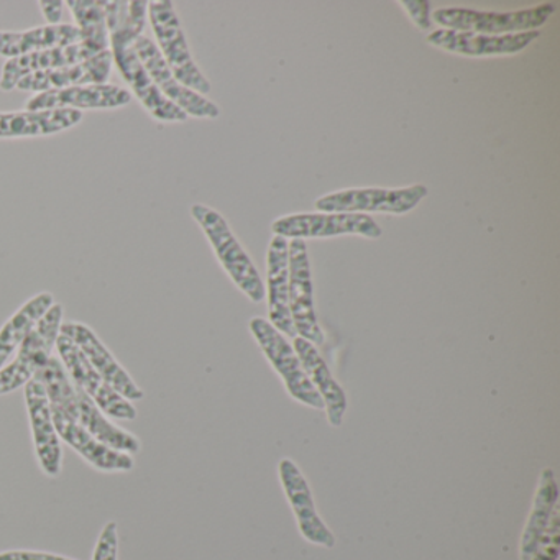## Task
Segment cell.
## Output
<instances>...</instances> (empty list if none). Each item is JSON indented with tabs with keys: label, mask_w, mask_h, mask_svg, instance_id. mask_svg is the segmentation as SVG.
<instances>
[{
	"label": "cell",
	"mask_w": 560,
	"mask_h": 560,
	"mask_svg": "<svg viewBox=\"0 0 560 560\" xmlns=\"http://www.w3.org/2000/svg\"><path fill=\"white\" fill-rule=\"evenodd\" d=\"M109 31V50L114 67L130 88V94L159 122H186L189 119L179 107L163 96L137 55L136 40L145 35L149 24V0H103Z\"/></svg>",
	"instance_id": "cell-1"
},
{
	"label": "cell",
	"mask_w": 560,
	"mask_h": 560,
	"mask_svg": "<svg viewBox=\"0 0 560 560\" xmlns=\"http://www.w3.org/2000/svg\"><path fill=\"white\" fill-rule=\"evenodd\" d=\"M44 385L50 399L51 408L61 409L73 418L78 424L83 425L97 441L106 444L114 451L136 455L142 448V442L132 432L117 425L109 416L104 415L96 402L84 395L80 388L71 383L63 363L57 355L48 360L47 365L35 375Z\"/></svg>",
	"instance_id": "cell-2"
},
{
	"label": "cell",
	"mask_w": 560,
	"mask_h": 560,
	"mask_svg": "<svg viewBox=\"0 0 560 560\" xmlns=\"http://www.w3.org/2000/svg\"><path fill=\"white\" fill-rule=\"evenodd\" d=\"M191 215L205 232L218 257L235 287L252 301L258 304L265 300V283L247 252L232 234L224 215L206 205H192Z\"/></svg>",
	"instance_id": "cell-3"
},
{
	"label": "cell",
	"mask_w": 560,
	"mask_h": 560,
	"mask_svg": "<svg viewBox=\"0 0 560 560\" xmlns=\"http://www.w3.org/2000/svg\"><path fill=\"white\" fill-rule=\"evenodd\" d=\"M149 24L155 35V45L176 80L201 96L211 93V83L192 58L172 0L149 2Z\"/></svg>",
	"instance_id": "cell-4"
},
{
	"label": "cell",
	"mask_w": 560,
	"mask_h": 560,
	"mask_svg": "<svg viewBox=\"0 0 560 560\" xmlns=\"http://www.w3.org/2000/svg\"><path fill=\"white\" fill-rule=\"evenodd\" d=\"M556 8L553 4H540L537 8L516 12H483L475 9H438L432 22L444 31L470 32L480 35H511L524 32H539L549 22Z\"/></svg>",
	"instance_id": "cell-5"
},
{
	"label": "cell",
	"mask_w": 560,
	"mask_h": 560,
	"mask_svg": "<svg viewBox=\"0 0 560 560\" xmlns=\"http://www.w3.org/2000/svg\"><path fill=\"white\" fill-rule=\"evenodd\" d=\"M63 324V306L55 303L19 347L18 355L0 369V396L24 388L54 357Z\"/></svg>",
	"instance_id": "cell-6"
},
{
	"label": "cell",
	"mask_w": 560,
	"mask_h": 560,
	"mask_svg": "<svg viewBox=\"0 0 560 560\" xmlns=\"http://www.w3.org/2000/svg\"><path fill=\"white\" fill-rule=\"evenodd\" d=\"M250 332L270 365L273 366L275 372L280 376L291 399L306 408L324 411L323 399L307 378L306 372L294 352L293 343L264 317H254L250 320Z\"/></svg>",
	"instance_id": "cell-7"
},
{
	"label": "cell",
	"mask_w": 560,
	"mask_h": 560,
	"mask_svg": "<svg viewBox=\"0 0 560 560\" xmlns=\"http://www.w3.org/2000/svg\"><path fill=\"white\" fill-rule=\"evenodd\" d=\"M429 195L428 186L412 185L406 188H350L330 192L316 199L314 208L319 212H346V214H383L405 215L416 209Z\"/></svg>",
	"instance_id": "cell-8"
},
{
	"label": "cell",
	"mask_w": 560,
	"mask_h": 560,
	"mask_svg": "<svg viewBox=\"0 0 560 560\" xmlns=\"http://www.w3.org/2000/svg\"><path fill=\"white\" fill-rule=\"evenodd\" d=\"M58 359L63 363L71 383L90 396L97 408L116 421H133L137 419V408L132 401L117 393L96 370L88 362L84 353L78 349L73 340L60 334L57 340Z\"/></svg>",
	"instance_id": "cell-9"
},
{
	"label": "cell",
	"mask_w": 560,
	"mask_h": 560,
	"mask_svg": "<svg viewBox=\"0 0 560 560\" xmlns=\"http://www.w3.org/2000/svg\"><path fill=\"white\" fill-rule=\"evenodd\" d=\"M275 235L288 238H330L342 235H360V237H382V228L369 214H346V212H301V214L283 215L271 224Z\"/></svg>",
	"instance_id": "cell-10"
},
{
	"label": "cell",
	"mask_w": 560,
	"mask_h": 560,
	"mask_svg": "<svg viewBox=\"0 0 560 560\" xmlns=\"http://www.w3.org/2000/svg\"><path fill=\"white\" fill-rule=\"evenodd\" d=\"M288 296H290V313L293 317L298 337L310 340L314 346H324V332L317 319L314 304L313 270H311L310 254L306 241L291 238L288 241Z\"/></svg>",
	"instance_id": "cell-11"
},
{
	"label": "cell",
	"mask_w": 560,
	"mask_h": 560,
	"mask_svg": "<svg viewBox=\"0 0 560 560\" xmlns=\"http://www.w3.org/2000/svg\"><path fill=\"white\" fill-rule=\"evenodd\" d=\"M278 477H280L281 488H283L288 503L293 510L294 520H296L298 529L303 539L313 546L334 549L337 544L336 534L320 517L311 485L307 483L306 477L298 467L296 462L293 458H281L278 464Z\"/></svg>",
	"instance_id": "cell-12"
},
{
	"label": "cell",
	"mask_w": 560,
	"mask_h": 560,
	"mask_svg": "<svg viewBox=\"0 0 560 560\" xmlns=\"http://www.w3.org/2000/svg\"><path fill=\"white\" fill-rule=\"evenodd\" d=\"M133 48H136L140 61L145 67L147 73L150 74L156 88L162 91L163 96L172 101L176 107H179L186 116L211 120L221 116L218 104L212 103L211 100L201 96V94L195 93V91L188 90L185 84L176 80L175 74L172 73L168 65L163 60L162 54H160L159 47L152 38L142 35V37L137 38Z\"/></svg>",
	"instance_id": "cell-13"
},
{
	"label": "cell",
	"mask_w": 560,
	"mask_h": 560,
	"mask_svg": "<svg viewBox=\"0 0 560 560\" xmlns=\"http://www.w3.org/2000/svg\"><path fill=\"white\" fill-rule=\"evenodd\" d=\"M24 395L38 467L48 478L60 477L63 470V445L55 428L54 412H51L47 392L34 376L24 386Z\"/></svg>",
	"instance_id": "cell-14"
},
{
	"label": "cell",
	"mask_w": 560,
	"mask_h": 560,
	"mask_svg": "<svg viewBox=\"0 0 560 560\" xmlns=\"http://www.w3.org/2000/svg\"><path fill=\"white\" fill-rule=\"evenodd\" d=\"M61 334L77 343L93 369L129 401H142L145 392L137 385L136 380L117 362L109 349L104 346L96 332L90 326L77 320L61 324Z\"/></svg>",
	"instance_id": "cell-15"
},
{
	"label": "cell",
	"mask_w": 560,
	"mask_h": 560,
	"mask_svg": "<svg viewBox=\"0 0 560 560\" xmlns=\"http://www.w3.org/2000/svg\"><path fill=\"white\" fill-rule=\"evenodd\" d=\"M539 32H524L511 35H480L470 32L434 31L425 42L448 54L468 58L510 57L526 50L539 38Z\"/></svg>",
	"instance_id": "cell-16"
},
{
	"label": "cell",
	"mask_w": 560,
	"mask_h": 560,
	"mask_svg": "<svg viewBox=\"0 0 560 560\" xmlns=\"http://www.w3.org/2000/svg\"><path fill=\"white\" fill-rule=\"evenodd\" d=\"M133 96L126 88L116 84H94V86L67 88L34 94L25 104V109H73L104 110L119 109L132 103Z\"/></svg>",
	"instance_id": "cell-17"
},
{
	"label": "cell",
	"mask_w": 560,
	"mask_h": 560,
	"mask_svg": "<svg viewBox=\"0 0 560 560\" xmlns=\"http://www.w3.org/2000/svg\"><path fill=\"white\" fill-rule=\"evenodd\" d=\"M51 412H54L55 428L60 435V441L81 455L90 467L103 474L133 470L136 467L133 455L107 447L61 409L51 408Z\"/></svg>",
	"instance_id": "cell-18"
},
{
	"label": "cell",
	"mask_w": 560,
	"mask_h": 560,
	"mask_svg": "<svg viewBox=\"0 0 560 560\" xmlns=\"http://www.w3.org/2000/svg\"><path fill=\"white\" fill-rule=\"evenodd\" d=\"M113 68V54L110 50H106L103 54L94 55L83 63L31 74V77L19 81L15 90L40 94L47 93V91L67 90V88L109 84Z\"/></svg>",
	"instance_id": "cell-19"
},
{
	"label": "cell",
	"mask_w": 560,
	"mask_h": 560,
	"mask_svg": "<svg viewBox=\"0 0 560 560\" xmlns=\"http://www.w3.org/2000/svg\"><path fill=\"white\" fill-rule=\"evenodd\" d=\"M288 238L273 235L267 252V283L265 298L268 301V323L280 330L284 337L294 339L293 317L290 313V296H288Z\"/></svg>",
	"instance_id": "cell-20"
},
{
	"label": "cell",
	"mask_w": 560,
	"mask_h": 560,
	"mask_svg": "<svg viewBox=\"0 0 560 560\" xmlns=\"http://www.w3.org/2000/svg\"><path fill=\"white\" fill-rule=\"evenodd\" d=\"M293 349L306 372L307 378L313 383L314 389L320 396L326 411L327 422L332 428H340L343 424L347 409H349V398L346 389L334 378L329 365L320 355L319 350L310 340L303 337H294Z\"/></svg>",
	"instance_id": "cell-21"
},
{
	"label": "cell",
	"mask_w": 560,
	"mask_h": 560,
	"mask_svg": "<svg viewBox=\"0 0 560 560\" xmlns=\"http://www.w3.org/2000/svg\"><path fill=\"white\" fill-rule=\"evenodd\" d=\"M83 117L81 110L73 109H24L18 113H0V139L57 136L77 127Z\"/></svg>",
	"instance_id": "cell-22"
},
{
	"label": "cell",
	"mask_w": 560,
	"mask_h": 560,
	"mask_svg": "<svg viewBox=\"0 0 560 560\" xmlns=\"http://www.w3.org/2000/svg\"><path fill=\"white\" fill-rule=\"evenodd\" d=\"M90 58H93V55L86 48L81 47L80 44L63 48H50V50L35 51V54L24 55V57L12 58V60L5 61L4 67H2L0 90L9 93V91H14L18 88L19 81L31 77V74L83 63Z\"/></svg>",
	"instance_id": "cell-23"
},
{
	"label": "cell",
	"mask_w": 560,
	"mask_h": 560,
	"mask_svg": "<svg viewBox=\"0 0 560 560\" xmlns=\"http://www.w3.org/2000/svg\"><path fill=\"white\" fill-rule=\"evenodd\" d=\"M77 44H80V32L74 24L42 25L22 32L0 31V57L8 60Z\"/></svg>",
	"instance_id": "cell-24"
},
{
	"label": "cell",
	"mask_w": 560,
	"mask_h": 560,
	"mask_svg": "<svg viewBox=\"0 0 560 560\" xmlns=\"http://www.w3.org/2000/svg\"><path fill=\"white\" fill-rule=\"evenodd\" d=\"M557 506H559V483H557L556 471L546 467L540 471L533 506H530L523 534H521L520 560H529L533 557L534 550L537 549L547 527H549Z\"/></svg>",
	"instance_id": "cell-25"
},
{
	"label": "cell",
	"mask_w": 560,
	"mask_h": 560,
	"mask_svg": "<svg viewBox=\"0 0 560 560\" xmlns=\"http://www.w3.org/2000/svg\"><path fill=\"white\" fill-rule=\"evenodd\" d=\"M57 301H55L54 294L48 291L38 293L37 296L21 306L18 313L12 314L4 326L0 327V369L14 359L25 337L32 332L38 320Z\"/></svg>",
	"instance_id": "cell-26"
},
{
	"label": "cell",
	"mask_w": 560,
	"mask_h": 560,
	"mask_svg": "<svg viewBox=\"0 0 560 560\" xmlns=\"http://www.w3.org/2000/svg\"><path fill=\"white\" fill-rule=\"evenodd\" d=\"M67 5L77 21L81 47L86 48L93 57L109 50V31L103 0H70Z\"/></svg>",
	"instance_id": "cell-27"
},
{
	"label": "cell",
	"mask_w": 560,
	"mask_h": 560,
	"mask_svg": "<svg viewBox=\"0 0 560 560\" xmlns=\"http://www.w3.org/2000/svg\"><path fill=\"white\" fill-rule=\"evenodd\" d=\"M560 552V506L553 511L552 520L546 534L540 539L539 546L534 550L529 560H559Z\"/></svg>",
	"instance_id": "cell-28"
},
{
	"label": "cell",
	"mask_w": 560,
	"mask_h": 560,
	"mask_svg": "<svg viewBox=\"0 0 560 560\" xmlns=\"http://www.w3.org/2000/svg\"><path fill=\"white\" fill-rule=\"evenodd\" d=\"M93 560H119V526L116 521L104 524L94 547Z\"/></svg>",
	"instance_id": "cell-29"
},
{
	"label": "cell",
	"mask_w": 560,
	"mask_h": 560,
	"mask_svg": "<svg viewBox=\"0 0 560 560\" xmlns=\"http://www.w3.org/2000/svg\"><path fill=\"white\" fill-rule=\"evenodd\" d=\"M399 5L405 8V11L408 12L409 18H411L412 24H415L419 31H431V4H429V2H425V0H402V2H399Z\"/></svg>",
	"instance_id": "cell-30"
},
{
	"label": "cell",
	"mask_w": 560,
	"mask_h": 560,
	"mask_svg": "<svg viewBox=\"0 0 560 560\" xmlns=\"http://www.w3.org/2000/svg\"><path fill=\"white\" fill-rule=\"evenodd\" d=\"M0 560H77L60 553L42 552V550L12 549L0 552Z\"/></svg>",
	"instance_id": "cell-31"
},
{
	"label": "cell",
	"mask_w": 560,
	"mask_h": 560,
	"mask_svg": "<svg viewBox=\"0 0 560 560\" xmlns=\"http://www.w3.org/2000/svg\"><path fill=\"white\" fill-rule=\"evenodd\" d=\"M65 5H67V2H61V0H42V2H38V8H40L42 14H44L47 25L61 24Z\"/></svg>",
	"instance_id": "cell-32"
}]
</instances>
